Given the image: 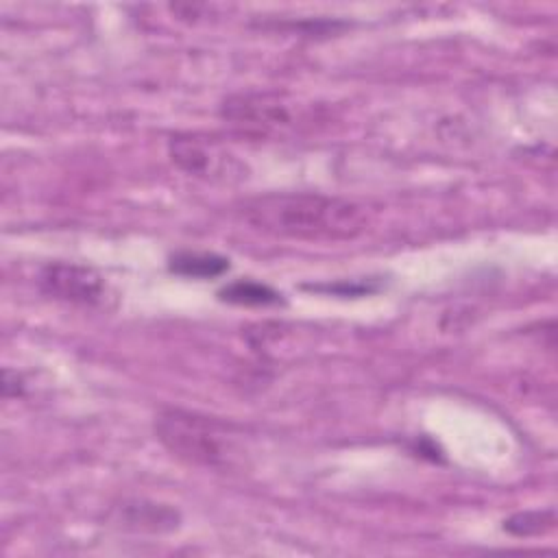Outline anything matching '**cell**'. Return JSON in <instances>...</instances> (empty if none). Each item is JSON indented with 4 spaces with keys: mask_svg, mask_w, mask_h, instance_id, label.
<instances>
[{
    "mask_svg": "<svg viewBox=\"0 0 558 558\" xmlns=\"http://www.w3.org/2000/svg\"><path fill=\"white\" fill-rule=\"evenodd\" d=\"M242 216L259 231L294 240H353L368 225L362 205L316 192L264 194L244 203Z\"/></svg>",
    "mask_w": 558,
    "mask_h": 558,
    "instance_id": "1",
    "label": "cell"
},
{
    "mask_svg": "<svg viewBox=\"0 0 558 558\" xmlns=\"http://www.w3.org/2000/svg\"><path fill=\"white\" fill-rule=\"evenodd\" d=\"M220 301L235 305H272L279 301V292L266 283L253 279H235L218 292Z\"/></svg>",
    "mask_w": 558,
    "mask_h": 558,
    "instance_id": "8",
    "label": "cell"
},
{
    "mask_svg": "<svg viewBox=\"0 0 558 558\" xmlns=\"http://www.w3.org/2000/svg\"><path fill=\"white\" fill-rule=\"evenodd\" d=\"M222 116L248 131L270 133L292 124V113L279 96L272 94H238L225 100Z\"/></svg>",
    "mask_w": 558,
    "mask_h": 558,
    "instance_id": "5",
    "label": "cell"
},
{
    "mask_svg": "<svg viewBox=\"0 0 558 558\" xmlns=\"http://www.w3.org/2000/svg\"><path fill=\"white\" fill-rule=\"evenodd\" d=\"M39 288L44 294L78 307H100L109 294L107 281L98 270L72 262L46 264L39 272Z\"/></svg>",
    "mask_w": 558,
    "mask_h": 558,
    "instance_id": "3",
    "label": "cell"
},
{
    "mask_svg": "<svg viewBox=\"0 0 558 558\" xmlns=\"http://www.w3.org/2000/svg\"><path fill=\"white\" fill-rule=\"evenodd\" d=\"M172 161L187 174L207 181H240L244 168L240 161L214 140L198 135H174L168 144Z\"/></svg>",
    "mask_w": 558,
    "mask_h": 558,
    "instance_id": "4",
    "label": "cell"
},
{
    "mask_svg": "<svg viewBox=\"0 0 558 558\" xmlns=\"http://www.w3.org/2000/svg\"><path fill=\"white\" fill-rule=\"evenodd\" d=\"M155 434L172 456L207 469H231L242 453L229 425L185 410L159 412Z\"/></svg>",
    "mask_w": 558,
    "mask_h": 558,
    "instance_id": "2",
    "label": "cell"
},
{
    "mask_svg": "<svg viewBox=\"0 0 558 558\" xmlns=\"http://www.w3.org/2000/svg\"><path fill=\"white\" fill-rule=\"evenodd\" d=\"M168 268L174 275L192 277V279H211L222 275L229 268V259L216 253H192V251H179L170 257Z\"/></svg>",
    "mask_w": 558,
    "mask_h": 558,
    "instance_id": "7",
    "label": "cell"
},
{
    "mask_svg": "<svg viewBox=\"0 0 558 558\" xmlns=\"http://www.w3.org/2000/svg\"><path fill=\"white\" fill-rule=\"evenodd\" d=\"M554 523V510H525L506 519L504 530L514 536H536L551 530Z\"/></svg>",
    "mask_w": 558,
    "mask_h": 558,
    "instance_id": "9",
    "label": "cell"
},
{
    "mask_svg": "<svg viewBox=\"0 0 558 558\" xmlns=\"http://www.w3.org/2000/svg\"><path fill=\"white\" fill-rule=\"evenodd\" d=\"M177 512L159 506V504H146V501H124L118 508L116 523L126 530H148V532H163L177 527Z\"/></svg>",
    "mask_w": 558,
    "mask_h": 558,
    "instance_id": "6",
    "label": "cell"
}]
</instances>
